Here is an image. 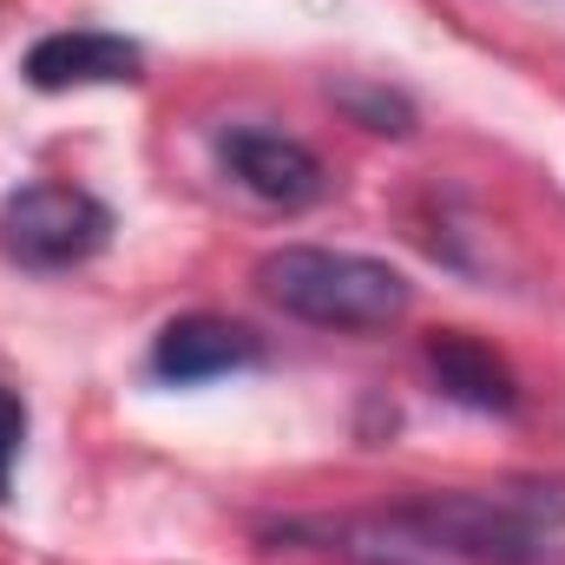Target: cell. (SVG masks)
I'll list each match as a JSON object with an SVG mask.
<instances>
[{"mask_svg": "<svg viewBox=\"0 0 565 565\" xmlns=\"http://www.w3.org/2000/svg\"><path fill=\"white\" fill-rule=\"evenodd\" d=\"M20 440H26V402H20L13 388H0V500H7V487H13Z\"/></svg>", "mask_w": 565, "mask_h": 565, "instance_id": "cell-9", "label": "cell"}, {"mask_svg": "<svg viewBox=\"0 0 565 565\" xmlns=\"http://www.w3.org/2000/svg\"><path fill=\"white\" fill-rule=\"evenodd\" d=\"M257 362H264V342L231 316H178L151 342V375L171 388H198V382H217Z\"/></svg>", "mask_w": 565, "mask_h": 565, "instance_id": "cell-5", "label": "cell"}, {"mask_svg": "<svg viewBox=\"0 0 565 565\" xmlns=\"http://www.w3.org/2000/svg\"><path fill=\"white\" fill-rule=\"evenodd\" d=\"M145 66V53L126 33H99V26H66L33 40L26 53V86L33 93H79V86H132Z\"/></svg>", "mask_w": 565, "mask_h": 565, "instance_id": "cell-6", "label": "cell"}, {"mask_svg": "<svg viewBox=\"0 0 565 565\" xmlns=\"http://www.w3.org/2000/svg\"><path fill=\"white\" fill-rule=\"evenodd\" d=\"M565 526V487L422 493L388 513L309 526L349 565H526Z\"/></svg>", "mask_w": 565, "mask_h": 565, "instance_id": "cell-1", "label": "cell"}, {"mask_svg": "<svg viewBox=\"0 0 565 565\" xmlns=\"http://www.w3.org/2000/svg\"><path fill=\"white\" fill-rule=\"evenodd\" d=\"M427 375H434V388H440L447 402H460V408H480V415H513V408H520L513 369H507L487 342H473V335H460V329H434V335H427Z\"/></svg>", "mask_w": 565, "mask_h": 565, "instance_id": "cell-7", "label": "cell"}, {"mask_svg": "<svg viewBox=\"0 0 565 565\" xmlns=\"http://www.w3.org/2000/svg\"><path fill=\"white\" fill-rule=\"evenodd\" d=\"M335 99H342V106L355 113V126H369V132H395V139H402V132L415 126L408 99H402V93H388V86H342Z\"/></svg>", "mask_w": 565, "mask_h": 565, "instance_id": "cell-8", "label": "cell"}, {"mask_svg": "<svg viewBox=\"0 0 565 565\" xmlns=\"http://www.w3.org/2000/svg\"><path fill=\"white\" fill-rule=\"evenodd\" d=\"M257 289L282 316L316 329H388L408 316L415 282L382 257L362 250H322V244H282L257 264Z\"/></svg>", "mask_w": 565, "mask_h": 565, "instance_id": "cell-2", "label": "cell"}, {"mask_svg": "<svg viewBox=\"0 0 565 565\" xmlns=\"http://www.w3.org/2000/svg\"><path fill=\"white\" fill-rule=\"evenodd\" d=\"M113 237V211L79 184H20L0 204V250L20 270H73L99 257Z\"/></svg>", "mask_w": 565, "mask_h": 565, "instance_id": "cell-3", "label": "cell"}, {"mask_svg": "<svg viewBox=\"0 0 565 565\" xmlns=\"http://www.w3.org/2000/svg\"><path fill=\"white\" fill-rule=\"evenodd\" d=\"M217 164L264 204L277 211H309L322 191H329V171L322 158L289 132H270V126H231L217 132Z\"/></svg>", "mask_w": 565, "mask_h": 565, "instance_id": "cell-4", "label": "cell"}]
</instances>
